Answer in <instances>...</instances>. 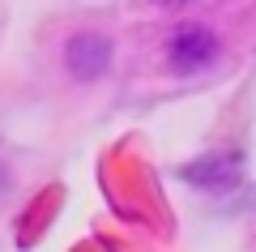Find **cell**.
Masks as SVG:
<instances>
[{
	"instance_id": "obj_4",
	"label": "cell",
	"mask_w": 256,
	"mask_h": 252,
	"mask_svg": "<svg viewBox=\"0 0 256 252\" xmlns=\"http://www.w3.org/2000/svg\"><path fill=\"white\" fill-rule=\"evenodd\" d=\"M158 9H180V5H188V0H154Z\"/></svg>"
},
{
	"instance_id": "obj_3",
	"label": "cell",
	"mask_w": 256,
	"mask_h": 252,
	"mask_svg": "<svg viewBox=\"0 0 256 252\" xmlns=\"http://www.w3.org/2000/svg\"><path fill=\"white\" fill-rule=\"evenodd\" d=\"M180 175L188 184H201V188H226V184L239 180V162L235 158H201L192 167H184Z\"/></svg>"
},
{
	"instance_id": "obj_1",
	"label": "cell",
	"mask_w": 256,
	"mask_h": 252,
	"mask_svg": "<svg viewBox=\"0 0 256 252\" xmlns=\"http://www.w3.org/2000/svg\"><path fill=\"white\" fill-rule=\"evenodd\" d=\"M166 60H171L175 73H201V69H210V64L218 60V35H214L210 26L188 22V26H180L171 35V43H166Z\"/></svg>"
},
{
	"instance_id": "obj_2",
	"label": "cell",
	"mask_w": 256,
	"mask_h": 252,
	"mask_svg": "<svg viewBox=\"0 0 256 252\" xmlns=\"http://www.w3.org/2000/svg\"><path fill=\"white\" fill-rule=\"evenodd\" d=\"M111 56H116V47H111L107 35H98V30H77L64 43V69L73 73L77 81H98L111 69Z\"/></svg>"
}]
</instances>
